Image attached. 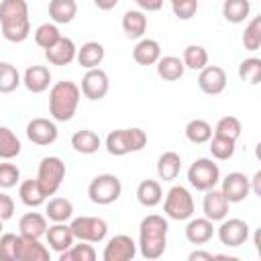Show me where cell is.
I'll list each match as a JSON object with an SVG mask.
<instances>
[{"label":"cell","instance_id":"cell-1","mask_svg":"<svg viewBox=\"0 0 261 261\" xmlns=\"http://www.w3.org/2000/svg\"><path fill=\"white\" fill-rule=\"evenodd\" d=\"M0 33L10 43H22L31 35L29 4L27 0H2L0 2Z\"/></svg>","mask_w":261,"mask_h":261},{"label":"cell","instance_id":"cell-2","mask_svg":"<svg viewBox=\"0 0 261 261\" xmlns=\"http://www.w3.org/2000/svg\"><path fill=\"white\" fill-rule=\"evenodd\" d=\"M167 230L169 224L159 214H149L139 224V251L145 259L155 261L167 249Z\"/></svg>","mask_w":261,"mask_h":261},{"label":"cell","instance_id":"cell-3","mask_svg":"<svg viewBox=\"0 0 261 261\" xmlns=\"http://www.w3.org/2000/svg\"><path fill=\"white\" fill-rule=\"evenodd\" d=\"M82 90L73 82H57L49 90V114L57 122H67L73 118L77 106H80Z\"/></svg>","mask_w":261,"mask_h":261},{"label":"cell","instance_id":"cell-4","mask_svg":"<svg viewBox=\"0 0 261 261\" xmlns=\"http://www.w3.org/2000/svg\"><path fill=\"white\" fill-rule=\"evenodd\" d=\"M106 151L114 157H122L126 153H137L147 145V135L143 128L133 126V128H116L106 135Z\"/></svg>","mask_w":261,"mask_h":261},{"label":"cell","instance_id":"cell-5","mask_svg":"<svg viewBox=\"0 0 261 261\" xmlns=\"http://www.w3.org/2000/svg\"><path fill=\"white\" fill-rule=\"evenodd\" d=\"M194 196L186 186H171L163 200V212L171 220H188L194 216Z\"/></svg>","mask_w":261,"mask_h":261},{"label":"cell","instance_id":"cell-6","mask_svg":"<svg viewBox=\"0 0 261 261\" xmlns=\"http://www.w3.org/2000/svg\"><path fill=\"white\" fill-rule=\"evenodd\" d=\"M63 179H65V163L55 155L43 157L39 163V169H37V181L47 198L57 194Z\"/></svg>","mask_w":261,"mask_h":261},{"label":"cell","instance_id":"cell-7","mask_svg":"<svg viewBox=\"0 0 261 261\" xmlns=\"http://www.w3.org/2000/svg\"><path fill=\"white\" fill-rule=\"evenodd\" d=\"M120 194H122V184L114 173H100L88 186V196L98 206H108L116 202Z\"/></svg>","mask_w":261,"mask_h":261},{"label":"cell","instance_id":"cell-8","mask_svg":"<svg viewBox=\"0 0 261 261\" xmlns=\"http://www.w3.org/2000/svg\"><path fill=\"white\" fill-rule=\"evenodd\" d=\"M188 181L194 190L198 192H206L218 186L220 181V169L218 165L208 159V157H200L196 159L190 167H188Z\"/></svg>","mask_w":261,"mask_h":261},{"label":"cell","instance_id":"cell-9","mask_svg":"<svg viewBox=\"0 0 261 261\" xmlns=\"http://www.w3.org/2000/svg\"><path fill=\"white\" fill-rule=\"evenodd\" d=\"M69 228L75 241L86 243H102L108 234V222L98 216H77L69 222Z\"/></svg>","mask_w":261,"mask_h":261},{"label":"cell","instance_id":"cell-10","mask_svg":"<svg viewBox=\"0 0 261 261\" xmlns=\"http://www.w3.org/2000/svg\"><path fill=\"white\" fill-rule=\"evenodd\" d=\"M249 224L241 218H222L220 220V226L216 228V234H218V241L224 245V247H241L249 241Z\"/></svg>","mask_w":261,"mask_h":261},{"label":"cell","instance_id":"cell-11","mask_svg":"<svg viewBox=\"0 0 261 261\" xmlns=\"http://www.w3.org/2000/svg\"><path fill=\"white\" fill-rule=\"evenodd\" d=\"M80 90H82V94H84L88 100H92V102L102 100V98L108 94V90H110L108 73H106L104 69H100V67L88 69V71L84 73V77H82Z\"/></svg>","mask_w":261,"mask_h":261},{"label":"cell","instance_id":"cell-12","mask_svg":"<svg viewBox=\"0 0 261 261\" xmlns=\"http://www.w3.org/2000/svg\"><path fill=\"white\" fill-rule=\"evenodd\" d=\"M137 255V243L128 234H114L102 251L104 261H130Z\"/></svg>","mask_w":261,"mask_h":261},{"label":"cell","instance_id":"cell-13","mask_svg":"<svg viewBox=\"0 0 261 261\" xmlns=\"http://www.w3.org/2000/svg\"><path fill=\"white\" fill-rule=\"evenodd\" d=\"M57 124L55 120H49V118H33L29 120L27 124V137L31 143L39 145V147H47V145H53L57 141Z\"/></svg>","mask_w":261,"mask_h":261},{"label":"cell","instance_id":"cell-14","mask_svg":"<svg viewBox=\"0 0 261 261\" xmlns=\"http://www.w3.org/2000/svg\"><path fill=\"white\" fill-rule=\"evenodd\" d=\"M220 192L224 194V198L228 200V204H237L249 198L251 194V186H249V177L241 171H230L224 179H220Z\"/></svg>","mask_w":261,"mask_h":261},{"label":"cell","instance_id":"cell-15","mask_svg":"<svg viewBox=\"0 0 261 261\" xmlns=\"http://www.w3.org/2000/svg\"><path fill=\"white\" fill-rule=\"evenodd\" d=\"M226 71L220 65H206L200 69L198 88L208 96H218L226 90Z\"/></svg>","mask_w":261,"mask_h":261},{"label":"cell","instance_id":"cell-16","mask_svg":"<svg viewBox=\"0 0 261 261\" xmlns=\"http://www.w3.org/2000/svg\"><path fill=\"white\" fill-rule=\"evenodd\" d=\"M14 261H49V249L39 239L16 234Z\"/></svg>","mask_w":261,"mask_h":261},{"label":"cell","instance_id":"cell-17","mask_svg":"<svg viewBox=\"0 0 261 261\" xmlns=\"http://www.w3.org/2000/svg\"><path fill=\"white\" fill-rule=\"evenodd\" d=\"M202 210L204 216L212 222H220L222 218H226L228 214V200L224 198V194L216 188L206 190L204 192V200H202Z\"/></svg>","mask_w":261,"mask_h":261},{"label":"cell","instance_id":"cell-18","mask_svg":"<svg viewBox=\"0 0 261 261\" xmlns=\"http://www.w3.org/2000/svg\"><path fill=\"white\" fill-rule=\"evenodd\" d=\"M75 53H77V47L75 43L69 39V37H59V41L55 45H51L49 49H45V59L51 63V65H69L71 61H75Z\"/></svg>","mask_w":261,"mask_h":261},{"label":"cell","instance_id":"cell-19","mask_svg":"<svg viewBox=\"0 0 261 261\" xmlns=\"http://www.w3.org/2000/svg\"><path fill=\"white\" fill-rule=\"evenodd\" d=\"M45 239H47L49 249L55 253H63L65 249H69L75 243V237H73L69 224H65V222H53L51 226H47Z\"/></svg>","mask_w":261,"mask_h":261},{"label":"cell","instance_id":"cell-20","mask_svg":"<svg viewBox=\"0 0 261 261\" xmlns=\"http://www.w3.org/2000/svg\"><path fill=\"white\" fill-rule=\"evenodd\" d=\"M22 86L33 94H43L51 86V71L45 65H29L22 73Z\"/></svg>","mask_w":261,"mask_h":261},{"label":"cell","instance_id":"cell-21","mask_svg":"<svg viewBox=\"0 0 261 261\" xmlns=\"http://www.w3.org/2000/svg\"><path fill=\"white\" fill-rule=\"evenodd\" d=\"M214 237V222L206 216L202 218H188L186 224V239L192 245H206Z\"/></svg>","mask_w":261,"mask_h":261},{"label":"cell","instance_id":"cell-22","mask_svg":"<svg viewBox=\"0 0 261 261\" xmlns=\"http://www.w3.org/2000/svg\"><path fill=\"white\" fill-rule=\"evenodd\" d=\"M104 55H106V51H104V45H102V43H98V41H88V43H84L82 47H77L75 61H77L82 67H86V69H94V67H98V65L104 61Z\"/></svg>","mask_w":261,"mask_h":261},{"label":"cell","instance_id":"cell-23","mask_svg":"<svg viewBox=\"0 0 261 261\" xmlns=\"http://www.w3.org/2000/svg\"><path fill=\"white\" fill-rule=\"evenodd\" d=\"M47 216L39 214V212H27L20 216L18 220V234L24 237H33V239H41L47 232Z\"/></svg>","mask_w":261,"mask_h":261},{"label":"cell","instance_id":"cell-24","mask_svg":"<svg viewBox=\"0 0 261 261\" xmlns=\"http://www.w3.org/2000/svg\"><path fill=\"white\" fill-rule=\"evenodd\" d=\"M161 57V45L155 39H139V43L133 49V59L139 65H155Z\"/></svg>","mask_w":261,"mask_h":261},{"label":"cell","instance_id":"cell-25","mask_svg":"<svg viewBox=\"0 0 261 261\" xmlns=\"http://www.w3.org/2000/svg\"><path fill=\"white\" fill-rule=\"evenodd\" d=\"M137 200L145 208H155L163 200V190L157 179H143L137 186Z\"/></svg>","mask_w":261,"mask_h":261},{"label":"cell","instance_id":"cell-26","mask_svg":"<svg viewBox=\"0 0 261 261\" xmlns=\"http://www.w3.org/2000/svg\"><path fill=\"white\" fill-rule=\"evenodd\" d=\"M120 24L128 39H143V35L147 33V16L143 10H126Z\"/></svg>","mask_w":261,"mask_h":261},{"label":"cell","instance_id":"cell-27","mask_svg":"<svg viewBox=\"0 0 261 261\" xmlns=\"http://www.w3.org/2000/svg\"><path fill=\"white\" fill-rule=\"evenodd\" d=\"M155 67H157V75L165 82H177L186 71L184 61L175 55H161L159 61L155 63Z\"/></svg>","mask_w":261,"mask_h":261},{"label":"cell","instance_id":"cell-28","mask_svg":"<svg viewBox=\"0 0 261 261\" xmlns=\"http://www.w3.org/2000/svg\"><path fill=\"white\" fill-rule=\"evenodd\" d=\"M181 171V157L175 151H165L157 159V175L163 181H173Z\"/></svg>","mask_w":261,"mask_h":261},{"label":"cell","instance_id":"cell-29","mask_svg":"<svg viewBox=\"0 0 261 261\" xmlns=\"http://www.w3.org/2000/svg\"><path fill=\"white\" fill-rule=\"evenodd\" d=\"M18 198H20V202H22L24 206H29V208H39V206L45 204V200H47V196H45V192L41 190L37 177H35V179H24V181H20V186H18Z\"/></svg>","mask_w":261,"mask_h":261},{"label":"cell","instance_id":"cell-30","mask_svg":"<svg viewBox=\"0 0 261 261\" xmlns=\"http://www.w3.org/2000/svg\"><path fill=\"white\" fill-rule=\"evenodd\" d=\"M77 14L75 0H51L49 2V18L55 24H69Z\"/></svg>","mask_w":261,"mask_h":261},{"label":"cell","instance_id":"cell-31","mask_svg":"<svg viewBox=\"0 0 261 261\" xmlns=\"http://www.w3.org/2000/svg\"><path fill=\"white\" fill-rule=\"evenodd\" d=\"M100 137L94 133V130H88V128H82V130H75L71 135V147L73 151L82 153V155H92L100 149Z\"/></svg>","mask_w":261,"mask_h":261},{"label":"cell","instance_id":"cell-32","mask_svg":"<svg viewBox=\"0 0 261 261\" xmlns=\"http://www.w3.org/2000/svg\"><path fill=\"white\" fill-rule=\"evenodd\" d=\"M251 14V2L249 0H224L222 2V16L226 22L241 24Z\"/></svg>","mask_w":261,"mask_h":261},{"label":"cell","instance_id":"cell-33","mask_svg":"<svg viewBox=\"0 0 261 261\" xmlns=\"http://www.w3.org/2000/svg\"><path fill=\"white\" fill-rule=\"evenodd\" d=\"M45 216L51 222H67L73 216V204L67 198H51L45 204Z\"/></svg>","mask_w":261,"mask_h":261},{"label":"cell","instance_id":"cell-34","mask_svg":"<svg viewBox=\"0 0 261 261\" xmlns=\"http://www.w3.org/2000/svg\"><path fill=\"white\" fill-rule=\"evenodd\" d=\"M22 151V145L18 141V137L8 128V126H0V159H14L18 157Z\"/></svg>","mask_w":261,"mask_h":261},{"label":"cell","instance_id":"cell-35","mask_svg":"<svg viewBox=\"0 0 261 261\" xmlns=\"http://www.w3.org/2000/svg\"><path fill=\"white\" fill-rule=\"evenodd\" d=\"M186 139L190 141V143H194V145H204V143H208L210 141V137H212V126L204 120V118H194V120H190L188 124H186Z\"/></svg>","mask_w":261,"mask_h":261},{"label":"cell","instance_id":"cell-36","mask_svg":"<svg viewBox=\"0 0 261 261\" xmlns=\"http://www.w3.org/2000/svg\"><path fill=\"white\" fill-rule=\"evenodd\" d=\"M94 259H96V249L92 247V243L86 241H80L77 245L73 243L69 249L59 253V261H94Z\"/></svg>","mask_w":261,"mask_h":261},{"label":"cell","instance_id":"cell-37","mask_svg":"<svg viewBox=\"0 0 261 261\" xmlns=\"http://www.w3.org/2000/svg\"><path fill=\"white\" fill-rule=\"evenodd\" d=\"M20 84H22V77L18 69L8 61H0V94H10Z\"/></svg>","mask_w":261,"mask_h":261},{"label":"cell","instance_id":"cell-38","mask_svg":"<svg viewBox=\"0 0 261 261\" xmlns=\"http://www.w3.org/2000/svg\"><path fill=\"white\" fill-rule=\"evenodd\" d=\"M181 61L188 69H194V71H200L202 67L208 65V51L202 47V45H188L184 49V55H181Z\"/></svg>","mask_w":261,"mask_h":261},{"label":"cell","instance_id":"cell-39","mask_svg":"<svg viewBox=\"0 0 261 261\" xmlns=\"http://www.w3.org/2000/svg\"><path fill=\"white\" fill-rule=\"evenodd\" d=\"M241 41H243V47L247 51H251V53L259 51V47H261V16H253L249 20Z\"/></svg>","mask_w":261,"mask_h":261},{"label":"cell","instance_id":"cell-40","mask_svg":"<svg viewBox=\"0 0 261 261\" xmlns=\"http://www.w3.org/2000/svg\"><path fill=\"white\" fill-rule=\"evenodd\" d=\"M208 145H210L208 149H210V153H212L214 159H218V161H226V159H230V157L234 155L237 141H230V139H226V137L212 135L210 141H208Z\"/></svg>","mask_w":261,"mask_h":261},{"label":"cell","instance_id":"cell-41","mask_svg":"<svg viewBox=\"0 0 261 261\" xmlns=\"http://www.w3.org/2000/svg\"><path fill=\"white\" fill-rule=\"evenodd\" d=\"M33 37H35V43H37L41 49H49L51 45H55V43L59 41L61 33H59V29H57L55 22H43V24H39V27L35 29Z\"/></svg>","mask_w":261,"mask_h":261},{"label":"cell","instance_id":"cell-42","mask_svg":"<svg viewBox=\"0 0 261 261\" xmlns=\"http://www.w3.org/2000/svg\"><path fill=\"white\" fill-rule=\"evenodd\" d=\"M239 77L251 86H257L261 82V59L259 57H247L239 63Z\"/></svg>","mask_w":261,"mask_h":261},{"label":"cell","instance_id":"cell-43","mask_svg":"<svg viewBox=\"0 0 261 261\" xmlns=\"http://www.w3.org/2000/svg\"><path fill=\"white\" fill-rule=\"evenodd\" d=\"M241 133H243V124H241V120H239L237 116H222V118L216 122L214 130H212V135L226 137V139H230V141H237V139L241 137Z\"/></svg>","mask_w":261,"mask_h":261},{"label":"cell","instance_id":"cell-44","mask_svg":"<svg viewBox=\"0 0 261 261\" xmlns=\"http://www.w3.org/2000/svg\"><path fill=\"white\" fill-rule=\"evenodd\" d=\"M18 181H20V169L14 163H8L4 159V163H0V188L8 190V188H14Z\"/></svg>","mask_w":261,"mask_h":261},{"label":"cell","instance_id":"cell-45","mask_svg":"<svg viewBox=\"0 0 261 261\" xmlns=\"http://www.w3.org/2000/svg\"><path fill=\"white\" fill-rule=\"evenodd\" d=\"M171 10H173L175 18L190 20L198 12V0H175V2H171Z\"/></svg>","mask_w":261,"mask_h":261},{"label":"cell","instance_id":"cell-46","mask_svg":"<svg viewBox=\"0 0 261 261\" xmlns=\"http://www.w3.org/2000/svg\"><path fill=\"white\" fill-rule=\"evenodd\" d=\"M14 251H16V234L2 232L0 234V261H14Z\"/></svg>","mask_w":261,"mask_h":261},{"label":"cell","instance_id":"cell-47","mask_svg":"<svg viewBox=\"0 0 261 261\" xmlns=\"http://www.w3.org/2000/svg\"><path fill=\"white\" fill-rule=\"evenodd\" d=\"M12 214H14V200L6 192H0V220H10Z\"/></svg>","mask_w":261,"mask_h":261},{"label":"cell","instance_id":"cell-48","mask_svg":"<svg viewBox=\"0 0 261 261\" xmlns=\"http://www.w3.org/2000/svg\"><path fill=\"white\" fill-rule=\"evenodd\" d=\"M135 4L143 12H157V10H161L163 0H135Z\"/></svg>","mask_w":261,"mask_h":261},{"label":"cell","instance_id":"cell-49","mask_svg":"<svg viewBox=\"0 0 261 261\" xmlns=\"http://www.w3.org/2000/svg\"><path fill=\"white\" fill-rule=\"evenodd\" d=\"M249 186H251V192L261 196V171H255V175L249 179Z\"/></svg>","mask_w":261,"mask_h":261},{"label":"cell","instance_id":"cell-50","mask_svg":"<svg viewBox=\"0 0 261 261\" xmlns=\"http://www.w3.org/2000/svg\"><path fill=\"white\" fill-rule=\"evenodd\" d=\"M188 259H190V261H200V259L212 261V259H214V255H212V253H208V251H192Z\"/></svg>","mask_w":261,"mask_h":261},{"label":"cell","instance_id":"cell-51","mask_svg":"<svg viewBox=\"0 0 261 261\" xmlns=\"http://www.w3.org/2000/svg\"><path fill=\"white\" fill-rule=\"evenodd\" d=\"M120 0H94V4L100 8V10H112Z\"/></svg>","mask_w":261,"mask_h":261},{"label":"cell","instance_id":"cell-52","mask_svg":"<svg viewBox=\"0 0 261 261\" xmlns=\"http://www.w3.org/2000/svg\"><path fill=\"white\" fill-rule=\"evenodd\" d=\"M2 224H4V220H0V234H2Z\"/></svg>","mask_w":261,"mask_h":261},{"label":"cell","instance_id":"cell-53","mask_svg":"<svg viewBox=\"0 0 261 261\" xmlns=\"http://www.w3.org/2000/svg\"><path fill=\"white\" fill-rule=\"evenodd\" d=\"M169 2H175V0H169Z\"/></svg>","mask_w":261,"mask_h":261}]
</instances>
